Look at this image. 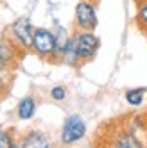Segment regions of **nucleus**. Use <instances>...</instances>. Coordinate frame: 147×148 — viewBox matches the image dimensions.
I'll return each instance as SVG.
<instances>
[{"label":"nucleus","instance_id":"5","mask_svg":"<svg viewBox=\"0 0 147 148\" xmlns=\"http://www.w3.org/2000/svg\"><path fill=\"white\" fill-rule=\"evenodd\" d=\"M86 134V123L83 120L81 114H70L63 123L61 130V143L63 145H72L79 141L83 136Z\"/></svg>","mask_w":147,"mask_h":148},{"label":"nucleus","instance_id":"16","mask_svg":"<svg viewBox=\"0 0 147 148\" xmlns=\"http://www.w3.org/2000/svg\"><path fill=\"white\" fill-rule=\"evenodd\" d=\"M133 2H135L136 5H140V4H144V2H147V0H133Z\"/></svg>","mask_w":147,"mask_h":148},{"label":"nucleus","instance_id":"1","mask_svg":"<svg viewBox=\"0 0 147 148\" xmlns=\"http://www.w3.org/2000/svg\"><path fill=\"white\" fill-rule=\"evenodd\" d=\"M72 47H74L76 61L85 62L95 57L99 50V38L92 34V30H79L72 36Z\"/></svg>","mask_w":147,"mask_h":148},{"label":"nucleus","instance_id":"12","mask_svg":"<svg viewBox=\"0 0 147 148\" xmlns=\"http://www.w3.org/2000/svg\"><path fill=\"white\" fill-rule=\"evenodd\" d=\"M50 97H52V100H56V102L65 100V98H67V88H63V86H54V88L50 89Z\"/></svg>","mask_w":147,"mask_h":148},{"label":"nucleus","instance_id":"14","mask_svg":"<svg viewBox=\"0 0 147 148\" xmlns=\"http://www.w3.org/2000/svg\"><path fill=\"white\" fill-rule=\"evenodd\" d=\"M7 70H9V62H7L6 59L0 57V73H4V71H7Z\"/></svg>","mask_w":147,"mask_h":148},{"label":"nucleus","instance_id":"3","mask_svg":"<svg viewBox=\"0 0 147 148\" xmlns=\"http://www.w3.org/2000/svg\"><path fill=\"white\" fill-rule=\"evenodd\" d=\"M33 36H34V27L29 22V18H18L9 27V39L22 50L33 48Z\"/></svg>","mask_w":147,"mask_h":148},{"label":"nucleus","instance_id":"8","mask_svg":"<svg viewBox=\"0 0 147 148\" xmlns=\"http://www.w3.org/2000/svg\"><path fill=\"white\" fill-rule=\"evenodd\" d=\"M16 48L18 47L13 43L11 39L0 36V57H2V59H6L7 62L15 61V57H16Z\"/></svg>","mask_w":147,"mask_h":148},{"label":"nucleus","instance_id":"4","mask_svg":"<svg viewBox=\"0 0 147 148\" xmlns=\"http://www.w3.org/2000/svg\"><path fill=\"white\" fill-rule=\"evenodd\" d=\"M76 27L79 30H93L97 27L95 0H79L76 5Z\"/></svg>","mask_w":147,"mask_h":148},{"label":"nucleus","instance_id":"6","mask_svg":"<svg viewBox=\"0 0 147 148\" xmlns=\"http://www.w3.org/2000/svg\"><path fill=\"white\" fill-rule=\"evenodd\" d=\"M36 112V100L33 97H25L18 102V107H16V114L20 120H31Z\"/></svg>","mask_w":147,"mask_h":148},{"label":"nucleus","instance_id":"7","mask_svg":"<svg viewBox=\"0 0 147 148\" xmlns=\"http://www.w3.org/2000/svg\"><path fill=\"white\" fill-rule=\"evenodd\" d=\"M22 146H25V148H45V146H49V137L43 132L33 130L24 137Z\"/></svg>","mask_w":147,"mask_h":148},{"label":"nucleus","instance_id":"15","mask_svg":"<svg viewBox=\"0 0 147 148\" xmlns=\"http://www.w3.org/2000/svg\"><path fill=\"white\" fill-rule=\"evenodd\" d=\"M4 89H6V82H4V79L0 77V97L4 95Z\"/></svg>","mask_w":147,"mask_h":148},{"label":"nucleus","instance_id":"10","mask_svg":"<svg viewBox=\"0 0 147 148\" xmlns=\"http://www.w3.org/2000/svg\"><path fill=\"white\" fill-rule=\"evenodd\" d=\"M144 95H145V89H129L126 91V102L136 107L144 102Z\"/></svg>","mask_w":147,"mask_h":148},{"label":"nucleus","instance_id":"11","mask_svg":"<svg viewBox=\"0 0 147 148\" xmlns=\"http://www.w3.org/2000/svg\"><path fill=\"white\" fill-rule=\"evenodd\" d=\"M117 146H124V148H131V146H140L142 143L135 137V134H122L117 141H115Z\"/></svg>","mask_w":147,"mask_h":148},{"label":"nucleus","instance_id":"13","mask_svg":"<svg viewBox=\"0 0 147 148\" xmlns=\"http://www.w3.org/2000/svg\"><path fill=\"white\" fill-rule=\"evenodd\" d=\"M13 146H15V141L11 134L0 129V148H13Z\"/></svg>","mask_w":147,"mask_h":148},{"label":"nucleus","instance_id":"2","mask_svg":"<svg viewBox=\"0 0 147 148\" xmlns=\"http://www.w3.org/2000/svg\"><path fill=\"white\" fill-rule=\"evenodd\" d=\"M33 50L40 57L52 59L59 57V41L58 36L49 29H34L33 36Z\"/></svg>","mask_w":147,"mask_h":148},{"label":"nucleus","instance_id":"9","mask_svg":"<svg viewBox=\"0 0 147 148\" xmlns=\"http://www.w3.org/2000/svg\"><path fill=\"white\" fill-rule=\"evenodd\" d=\"M136 25L142 32L147 34V2L138 5V11H136Z\"/></svg>","mask_w":147,"mask_h":148}]
</instances>
